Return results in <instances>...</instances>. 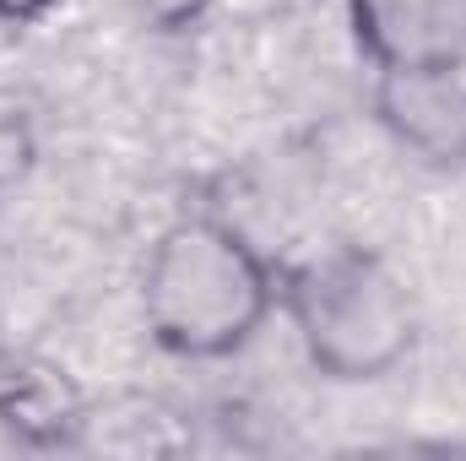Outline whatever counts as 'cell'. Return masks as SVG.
Returning <instances> with one entry per match:
<instances>
[{"label": "cell", "instance_id": "6da1fadb", "mask_svg": "<svg viewBox=\"0 0 466 461\" xmlns=\"http://www.w3.org/2000/svg\"><path fill=\"white\" fill-rule=\"evenodd\" d=\"M271 261L218 218H179L141 261V321L174 358H228L277 304Z\"/></svg>", "mask_w": 466, "mask_h": 461}, {"label": "cell", "instance_id": "7a4b0ae2", "mask_svg": "<svg viewBox=\"0 0 466 461\" xmlns=\"http://www.w3.org/2000/svg\"><path fill=\"white\" fill-rule=\"evenodd\" d=\"M277 304L288 310L304 358L342 385L385 380L418 347V299L407 277L363 244L299 261L282 277Z\"/></svg>", "mask_w": 466, "mask_h": 461}, {"label": "cell", "instance_id": "3957f363", "mask_svg": "<svg viewBox=\"0 0 466 461\" xmlns=\"http://www.w3.org/2000/svg\"><path fill=\"white\" fill-rule=\"evenodd\" d=\"M348 22L380 77L466 66V0H348Z\"/></svg>", "mask_w": 466, "mask_h": 461}, {"label": "cell", "instance_id": "277c9868", "mask_svg": "<svg viewBox=\"0 0 466 461\" xmlns=\"http://www.w3.org/2000/svg\"><path fill=\"white\" fill-rule=\"evenodd\" d=\"M380 125L434 169L466 163V66L461 71H407L380 77L374 87Z\"/></svg>", "mask_w": 466, "mask_h": 461}, {"label": "cell", "instance_id": "5b68a950", "mask_svg": "<svg viewBox=\"0 0 466 461\" xmlns=\"http://www.w3.org/2000/svg\"><path fill=\"white\" fill-rule=\"evenodd\" d=\"M141 27H152V33H185V27H196L218 0H119Z\"/></svg>", "mask_w": 466, "mask_h": 461}, {"label": "cell", "instance_id": "8992f818", "mask_svg": "<svg viewBox=\"0 0 466 461\" xmlns=\"http://www.w3.org/2000/svg\"><path fill=\"white\" fill-rule=\"evenodd\" d=\"M49 5H55V0H0V22H11V27H27V22L49 16Z\"/></svg>", "mask_w": 466, "mask_h": 461}]
</instances>
